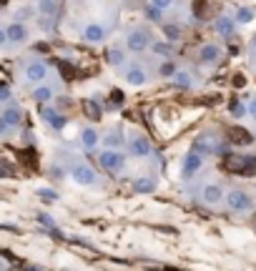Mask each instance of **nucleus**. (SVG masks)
Segmentation results:
<instances>
[{
	"instance_id": "4",
	"label": "nucleus",
	"mask_w": 256,
	"mask_h": 271,
	"mask_svg": "<svg viewBox=\"0 0 256 271\" xmlns=\"http://www.w3.org/2000/svg\"><path fill=\"white\" fill-rule=\"evenodd\" d=\"M73 181L80 186H96L98 184V173L91 166H75L73 168Z\"/></svg>"
},
{
	"instance_id": "11",
	"label": "nucleus",
	"mask_w": 256,
	"mask_h": 271,
	"mask_svg": "<svg viewBox=\"0 0 256 271\" xmlns=\"http://www.w3.org/2000/svg\"><path fill=\"white\" fill-rule=\"evenodd\" d=\"M80 143H83L86 148H96V146L101 143V136H98L96 128H91V126H88V128H83V131H80Z\"/></svg>"
},
{
	"instance_id": "7",
	"label": "nucleus",
	"mask_w": 256,
	"mask_h": 271,
	"mask_svg": "<svg viewBox=\"0 0 256 271\" xmlns=\"http://www.w3.org/2000/svg\"><path fill=\"white\" fill-rule=\"evenodd\" d=\"M201 199H203V203H208V206L221 203V199H224V189H221L219 184H208V186L201 191Z\"/></svg>"
},
{
	"instance_id": "28",
	"label": "nucleus",
	"mask_w": 256,
	"mask_h": 271,
	"mask_svg": "<svg viewBox=\"0 0 256 271\" xmlns=\"http://www.w3.org/2000/svg\"><path fill=\"white\" fill-rule=\"evenodd\" d=\"M158 73H161L163 78H168V75H176V66H174V63H163V66L158 68Z\"/></svg>"
},
{
	"instance_id": "6",
	"label": "nucleus",
	"mask_w": 256,
	"mask_h": 271,
	"mask_svg": "<svg viewBox=\"0 0 256 271\" xmlns=\"http://www.w3.org/2000/svg\"><path fill=\"white\" fill-rule=\"evenodd\" d=\"M131 153L133 156H148L151 153V141L146 138V136H141V133H136L133 138H131Z\"/></svg>"
},
{
	"instance_id": "20",
	"label": "nucleus",
	"mask_w": 256,
	"mask_h": 271,
	"mask_svg": "<svg viewBox=\"0 0 256 271\" xmlns=\"http://www.w3.org/2000/svg\"><path fill=\"white\" fill-rule=\"evenodd\" d=\"M103 143H106L108 148H116V146H121V143H123V136H121V131H111V133L103 138Z\"/></svg>"
},
{
	"instance_id": "19",
	"label": "nucleus",
	"mask_w": 256,
	"mask_h": 271,
	"mask_svg": "<svg viewBox=\"0 0 256 271\" xmlns=\"http://www.w3.org/2000/svg\"><path fill=\"white\" fill-rule=\"evenodd\" d=\"M133 189H136L138 194H151V191L156 189V184H153L151 178H138V181L133 184Z\"/></svg>"
},
{
	"instance_id": "41",
	"label": "nucleus",
	"mask_w": 256,
	"mask_h": 271,
	"mask_svg": "<svg viewBox=\"0 0 256 271\" xmlns=\"http://www.w3.org/2000/svg\"><path fill=\"white\" fill-rule=\"evenodd\" d=\"M28 271H40V269H28Z\"/></svg>"
},
{
	"instance_id": "37",
	"label": "nucleus",
	"mask_w": 256,
	"mask_h": 271,
	"mask_svg": "<svg viewBox=\"0 0 256 271\" xmlns=\"http://www.w3.org/2000/svg\"><path fill=\"white\" fill-rule=\"evenodd\" d=\"M30 15V10L28 8H23V10H18V18H28Z\"/></svg>"
},
{
	"instance_id": "33",
	"label": "nucleus",
	"mask_w": 256,
	"mask_h": 271,
	"mask_svg": "<svg viewBox=\"0 0 256 271\" xmlns=\"http://www.w3.org/2000/svg\"><path fill=\"white\" fill-rule=\"evenodd\" d=\"M38 194H40L43 199H51V201H53V199H58V194H56V191H51V189H40Z\"/></svg>"
},
{
	"instance_id": "13",
	"label": "nucleus",
	"mask_w": 256,
	"mask_h": 271,
	"mask_svg": "<svg viewBox=\"0 0 256 271\" xmlns=\"http://www.w3.org/2000/svg\"><path fill=\"white\" fill-rule=\"evenodd\" d=\"M38 13L46 15V18H53L58 13V0H40L38 3Z\"/></svg>"
},
{
	"instance_id": "29",
	"label": "nucleus",
	"mask_w": 256,
	"mask_h": 271,
	"mask_svg": "<svg viewBox=\"0 0 256 271\" xmlns=\"http://www.w3.org/2000/svg\"><path fill=\"white\" fill-rule=\"evenodd\" d=\"M38 221H40L43 226H48V229H51V226H56V221H53V216H48V213H38Z\"/></svg>"
},
{
	"instance_id": "39",
	"label": "nucleus",
	"mask_w": 256,
	"mask_h": 271,
	"mask_svg": "<svg viewBox=\"0 0 256 271\" xmlns=\"http://www.w3.org/2000/svg\"><path fill=\"white\" fill-rule=\"evenodd\" d=\"M113 101H123V93H121V91H113Z\"/></svg>"
},
{
	"instance_id": "34",
	"label": "nucleus",
	"mask_w": 256,
	"mask_h": 271,
	"mask_svg": "<svg viewBox=\"0 0 256 271\" xmlns=\"http://www.w3.org/2000/svg\"><path fill=\"white\" fill-rule=\"evenodd\" d=\"M61 70H63L65 78H73V75H75V70L70 68V63H61Z\"/></svg>"
},
{
	"instance_id": "16",
	"label": "nucleus",
	"mask_w": 256,
	"mask_h": 271,
	"mask_svg": "<svg viewBox=\"0 0 256 271\" xmlns=\"http://www.w3.org/2000/svg\"><path fill=\"white\" fill-rule=\"evenodd\" d=\"M216 33H219V35H231V33H234V20L219 18V20H216Z\"/></svg>"
},
{
	"instance_id": "18",
	"label": "nucleus",
	"mask_w": 256,
	"mask_h": 271,
	"mask_svg": "<svg viewBox=\"0 0 256 271\" xmlns=\"http://www.w3.org/2000/svg\"><path fill=\"white\" fill-rule=\"evenodd\" d=\"M33 98H35L38 103H46V101H51V98H53V91H51L48 85H40V88H35V91H33Z\"/></svg>"
},
{
	"instance_id": "24",
	"label": "nucleus",
	"mask_w": 256,
	"mask_h": 271,
	"mask_svg": "<svg viewBox=\"0 0 256 271\" xmlns=\"http://www.w3.org/2000/svg\"><path fill=\"white\" fill-rule=\"evenodd\" d=\"M108 61H111V66H121L123 63V53L118 48H111L108 51Z\"/></svg>"
},
{
	"instance_id": "14",
	"label": "nucleus",
	"mask_w": 256,
	"mask_h": 271,
	"mask_svg": "<svg viewBox=\"0 0 256 271\" xmlns=\"http://www.w3.org/2000/svg\"><path fill=\"white\" fill-rule=\"evenodd\" d=\"M126 78H128V83H131V85H146V80H148L146 70H141V68H131Z\"/></svg>"
},
{
	"instance_id": "8",
	"label": "nucleus",
	"mask_w": 256,
	"mask_h": 271,
	"mask_svg": "<svg viewBox=\"0 0 256 271\" xmlns=\"http://www.w3.org/2000/svg\"><path fill=\"white\" fill-rule=\"evenodd\" d=\"M5 33H8V38H10L13 43H20V40H25V35H28V30H25L23 23H10V25H5Z\"/></svg>"
},
{
	"instance_id": "26",
	"label": "nucleus",
	"mask_w": 256,
	"mask_h": 271,
	"mask_svg": "<svg viewBox=\"0 0 256 271\" xmlns=\"http://www.w3.org/2000/svg\"><path fill=\"white\" fill-rule=\"evenodd\" d=\"M176 83H179L181 88H189V85H191V75H189V73H176Z\"/></svg>"
},
{
	"instance_id": "1",
	"label": "nucleus",
	"mask_w": 256,
	"mask_h": 271,
	"mask_svg": "<svg viewBox=\"0 0 256 271\" xmlns=\"http://www.w3.org/2000/svg\"><path fill=\"white\" fill-rule=\"evenodd\" d=\"M226 206H229L231 211H236V213H249V211L254 208V199H251L246 191L234 189V191L226 194Z\"/></svg>"
},
{
	"instance_id": "31",
	"label": "nucleus",
	"mask_w": 256,
	"mask_h": 271,
	"mask_svg": "<svg viewBox=\"0 0 256 271\" xmlns=\"http://www.w3.org/2000/svg\"><path fill=\"white\" fill-rule=\"evenodd\" d=\"M146 13H148V18H153V20H158V18H161V8H156V5H151Z\"/></svg>"
},
{
	"instance_id": "21",
	"label": "nucleus",
	"mask_w": 256,
	"mask_h": 271,
	"mask_svg": "<svg viewBox=\"0 0 256 271\" xmlns=\"http://www.w3.org/2000/svg\"><path fill=\"white\" fill-rule=\"evenodd\" d=\"M163 33H166L168 40H179V38H181V28L174 25V23H166V25H163Z\"/></svg>"
},
{
	"instance_id": "5",
	"label": "nucleus",
	"mask_w": 256,
	"mask_h": 271,
	"mask_svg": "<svg viewBox=\"0 0 256 271\" xmlns=\"http://www.w3.org/2000/svg\"><path fill=\"white\" fill-rule=\"evenodd\" d=\"M126 46L131 48V51L141 53V51H146V48H148V35H146L143 30H131V33H128Z\"/></svg>"
},
{
	"instance_id": "15",
	"label": "nucleus",
	"mask_w": 256,
	"mask_h": 271,
	"mask_svg": "<svg viewBox=\"0 0 256 271\" xmlns=\"http://www.w3.org/2000/svg\"><path fill=\"white\" fill-rule=\"evenodd\" d=\"M198 58H201V63H214V61L219 58V46H211V43H208V46H203Z\"/></svg>"
},
{
	"instance_id": "22",
	"label": "nucleus",
	"mask_w": 256,
	"mask_h": 271,
	"mask_svg": "<svg viewBox=\"0 0 256 271\" xmlns=\"http://www.w3.org/2000/svg\"><path fill=\"white\" fill-rule=\"evenodd\" d=\"M83 111H86L93 121H98V118H101V108H98L93 101H86V103H83Z\"/></svg>"
},
{
	"instance_id": "40",
	"label": "nucleus",
	"mask_w": 256,
	"mask_h": 271,
	"mask_svg": "<svg viewBox=\"0 0 256 271\" xmlns=\"http://www.w3.org/2000/svg\"><path fill=\"white\" fill-rule=\"evenodd\" d=\"M249 113H251V116H254V118H256V101H254V103H251V108H249Z\"/></svg>"
},
{
	"instance_id": "3",
	"label": "nucleus",
	"mask_w": 256,
	"mask_h": 271,
	"mask_svg": "<svg viewBox=\"0 0 256 271\" xmlns=\"http://www.w3.org/2000/svg\"><path fill=\"white\" fill-rule=\"evenodd\" d=\"M201 166H203V153H198V151L186 153V158H184V163H181V176L189 178V176L201 171Z\"/></svg>"
},
{
	"instance_id": "35",
	"label": "nucleus",
	"mask_w": 256,
	"mask_h": 271,
	"mask_svg": "<svg viewBox=\"0 0 256 271\" xmlns=\"http://www.w3.org/2000/svg\"><path fill=\"white\" fill-rule=\"evenodd\" d=\"M0 101H3V103L10 101V88H8V85H3V91H0Z\"/></svg>"
},
{
	"instance_id": "23",
	"label": "nucleus",
	"mask_w": 256,
	"mask_h": 271,
	"mask_svg": "<svg viewBox=\"0 0 256 271\" xmlns=\"http://www.w3.org/2000/svg\"><path fill=\"white\" fill-rule=\"evenodd\" d=\"M236 20H239V23H251V20H254V10H251V8H239Z\"/></svg>"
},
{
	"instance_id": "38",
	"label": "nucleus",
	"mask_w": 256,
	"mask_h": 271,
	"mask_svg": "<svg viewBox=\"0 0 256 271\" xmlns=\"http://www.w3.org/2000/svg\"><path fill=\"white\" fill-rule=\"evenodd\" d=\"M234 83H236V85H244V83H246V78H244V75H236V78H234Z\"/></svg>"
},
{
	"instance_id": "32",
	"label": "nucleus",
	"mask_w": 256,
	"mask_h": 271,
	"mask_svg": "<svg viewBox=\"0 0 256 271\" xmlns=\"http://www.w3.org/2000/svg\"><path fill=\"white\" fill-rule=\"evenodd\" d=\"M40 116H43L46 121H53V118H56V111H53V108H40Z\"/></svg>"
},
{
	"instance_id": "2",
	"label": "nucleus",
	"mask_w": 256,
	"mask_h": 271,
	"mask_svg": "<svg viewBox=\"0 0 256 271\" xmlns=\"http://www.w3.org/2000/svg\"><path fill=\"white\" fill-rule=\"evenodd\" d=\"M123 153H118V151H113V148H108V151H103L101 156H98V163L106 168V171H118V168H123Z\"/></svg>"
},
{
	"instance_id": "30",
	"label": "nucleus",
	"mask_w": 256,
	"mask_h": 271,
	"mask_svg": "<svg viewBox=\"0 0 256 271\" xmlns=\"http://www.w3.org/2000/svg\"><path fill=\"white\" fill-rule=\"evenodd\" d=\"M65 123H68V118H65V116H56V118L51 121V126H53V128H58V131L65 128Z\"/></svg>"
},
{
	"instance_id": "12",
	"label": "nucleus",
	"mask_w": 256,
	"mask_h": 271,
	"mask_svg": "<svg viewBox=\"0 0 256 271\" xmlns=\"http://www.w3.org/2000/svg\"><path fill=\"white\" fill-rule=\"evenodd\" d=\"M3 121H8L10 126H20V121H23V111L15 108V106H5V111H3Z\"/></svg>"
},
{
	"instance_id": "36",
	"label": "nucleus",
	"mask_w": 256,
	"mask_h": 271,
	"mask_svg": "<svg viewBox=\"0 0 256 271\" xmlns=\"http://www.w3.org/2000/svg\"><path fill=\"white\" fill-rule=\"evenodd\" d=\"M153 5L163 10V8H168V5H171V0H153Z\"/></svg>"
},
{
	"instance_id": "9",
	"label": "nucleus",
	"mask_w": 256,
	"mask_h": 271,
	"mask_svg": "<svg viewBox=\"0 0 256 271\" xmlns=\"http://www.w3.org/2000/svg\"><path fill=\"white\" fill-rule=\"evenodd\" d=\"M83 35H86V40H91V43H101V40L106 38V30H103V25H98V23H91V25H86Z\"/></svg>"
},
{
	"instance_id": "25",
	"label": "nucleus",
	"mask_w": 256,
	"mask_h": 271,
	"mask_svg": "<svg viewBox=\"0 0 256 271\" xmlns=\"http://www.w3.org/2000/svg\"><path fill=\"white\" fill-rule=\"evenodd\" d=\"M153 53H156V56H171V46H168V43H156V46H153Z\"/></svg>"
},
{
	"instance_id": "27",
	"label": "nucleus",
	"mask_w": 256,
	"mask_h": 271,
	"mask_svg": "<svg viewBox=\"0 0 256 271\" xmlns=\"http://www.w3.org/2000/svg\"><path fill=\"white\" fill-rule=\"evenodd\" d=\"M231 116H236V118H241V116H246V108L239 103V101H234L231 103Z\"/></svg>"
},
{
	"instance_id": "10",
	"label": "nucleus",
	"mask_w": 256,
	"mask_h": 271,
	"mask_svg": "<svg viewBox=\"0 0 256 271\" xmlns=\"http://www.w3.org/2000/svg\"><path fill=\"white\" fill-rule=\"evenodd\" d=\"M25 75H28V80H33V83H40V80L48 75V68L43 66V63H30V66L25 68Z\"/></svg>"
},
{
	"instance_id": "17",
	"label": "nucleus",
	"mask_w": 256,
	"mask_h": 271,
	"mask_svg": "<svg viewBox=\"0 0 256 271\" xmlns=\"http://www.w3.org/2000/svg\"><path fill=\"white\" fill-rule=\"evenodd\" d=\"M229 138H231L234 143H249V141H251V136L246 133L244 128H229Z\"/></svg>"
}]
</instances>
